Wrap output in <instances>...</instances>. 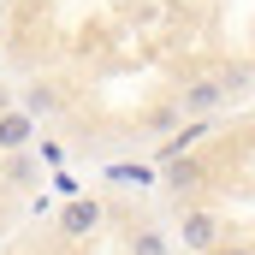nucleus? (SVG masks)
<instances>
[{"mask_svg": "<svg viewBox=\"0 0 255 255\" xmlns=\"http://www.w3.org/2000/svg\"><path fill=\"white\" fill-rule=\"evenodd\" d=\"M30 136H36L30 113H0V148H6V154H18V148H24Z\"/></svg>", "mask_w": 255, "mask_h": 255, "instance_id": "f257e3e1", "label": "nucleus"}, {"mask_svg": "<svg viewBox=\"0 0 255 255\" xmlns=\"http://www.w3.org/2000/svg\"><path fill=\"white\" fill-rule=\"evenodd\" d=\"M95 220H101V202H71V208H65V232H71V238L95 232Z\"/></svg>", "mask_w": 255, "mask_h": 255, "instance_id": "f03ea898", "label": "nucleus"}, {"mask_svg": "<svg viewBox=\"0 0 255 255\" xmlns=\"http://www.w3.org/2000/svg\"><path fill=\"white\" fill-rule=\"evenodd\" d=\"M184 238H190V244H214V220H208V214H190V220H184Z\"/></svg>", "mask_w": 255, "mask_h": 255, "instance_id": "7ed1b4c3", "label": "nucleus"}, {"mask_svg": "<svg viewBox=\"0 0 255 255\" xmlns=\"http://www.w3.org/2000/svg\"><path fill=\"white\" fill-rule=\"evenodd\" d=\"M214 101H220V83H196V89H190V107H196V113L214 107Z\"/></svg>", "mask_w": 255, "mask_h": 255, "instance_id": "20e7f679", "label": "nucleus"}, {"mask_svg": "<svg viewBox=\"0 0 255 255\" xmlns=\"http://www.w3.org/2000/svg\"><path fill=\"white\" fill-rule=\"evenodd\" d=\"M196 178H202V166H196V160H184V166L172 172V184H178V190H184V184H196Z\"/></svg>", "mask_w": 255, "mask_h": 255, "instance_id": "39448f33", "label": "nucleus"}, {"mask_svg": "<svg viewBox=\"0 0 255 255\" xmlns=\"http://www.w3.org/2000/svg\"><path fill=\"white\" fill-rule=\"evenodd\" d=\"M136 255H166V244H160L154 232H142V238H136Z\"/></svg>", "mask_w": 255, "mask_h": 255, "instance_id": "423d86ee", "label": "nucleus"}, {"mask_svg": "<svg viewBox=\"0 0 255 255\" xmlns=\"http://www.w3.org/2000/svg\"><path fill=\"white\" fill-rule=\"evenodd\" d=\"M113 178H119V184H148V172H142V166H119Z\"/></svg>", "mask_w": 255, "mask_h": 255, "instance_id": "0eeeda50", "label": "nucleus"}, {"mask_svg": "<svg viewBox=\"0 0 255 255\" xmlns=\"http://www.w3.org/2000/svg\"><path fill=\"white\" fill-rule=\"evenodd\" d=\"M214 255H250V250H244V244H238V250H232V244H226V250H214Z\"/></svg>", "mask_w": 255, "mask_h": 255, "instance_id": "6e6552de", "label": "nucleus"}]
</instances>
